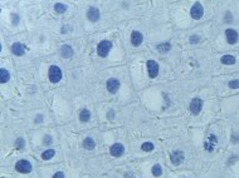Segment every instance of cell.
<instances>
[{
	"label": "cell",
	"mask_w": 239,
	"mask_h": 178,
	"mask_svg": "<svg viewBox=\"0 0 239 178\" xmlns=\"http://www.w3.org/2000/svg\"><path fill=\"white\" fill-rule=\"evenodd\" d=\"M224 20H225L227 23H228V21H232V20H233V15H232V13L227 11V13H225V19H224Z\"/></svg>",
	"instance_id": "obj_30"
},
{
	"label": "cell",
	"mask_w": 239,
	"mask_h": 178,
	"mask_svg": "<svg viewBox=\"0 0 239 178\" xmlns=\"http://www.w3.org/2000/svg\"><path fill=\"white\" fill-rule=\"evenodd\" d=\"M142 42H143V35L140 32H137V30L132 32V34H131V43H132V45L134 47H138V45L142 44Z\"/></svg>",
	"instance_id": "obj_13"
},
{
	"label": "cell",
	"mask_w": 239,
	"mask_h": 178,
	"mask_svg": "<svg viewBox=\"0 0 239 178\" xmlns=\"http://www.w3.org/2000/svg\"><path fill=\"white\" fill-rule=\"evenodd\" d=\"M12 51H13V54H15L18 56H21L25 53V47L21 43H14L12 45Z\"/></svg>",
	"instance_id": "obj_14"
},
{
	"label": "cell",
	"mask_w": 239,
	"mask_h": 178,
	"mask_svg": "<svg viewBox=\"0 0 239 178\" xmlns=\"http://www.w3.org/2000/svg\"><path fill=\"white\" fill-rule=\"evenodd\" d=\"M170 159H171V163L174 166H179L181 164L185 159V156H184V152L183 151H174L170 156Z\"/></svg>",
	"instance_id": "obj_6"
},
{
	"label": "cell",
	"mask_w": 239,
	"mask_h": 178,
	"mask_svg": "<svg viewBox=\"0 0 239 178\" xmlns=\"http://www.w3.org/2000/svg\"><path fill=\"white\" fill-rule=\"evenodd\" d=\"M79 119H81V122H83V123H86V122H88L89 119H91V113H89V110L88 109H82L81 112H79Z\"/></svg>",
	"instance_id": "obj_17"
},
{
	"label": "cell",
	"mask_w": 239,
	"mask_h": 178,
	"mask_svg": "<svg viewBox=\"0 0 239 178\" xmlns=\"http://www.w3.org/2000/svg\"><path fill=\"white\" fill-rule=\"evenodd\" d=\"M100 16H101L100 10H98V8H96V7H91V8L87 10V19H88L89 21L95 23V21H97V20L100 19Z\"/></svg>",
	"instance_id": "obj_10"
},
{
	"label": "cell",
	"mask_w": 239,
	"mask_h": 178,
	"mask_svg": "<svg viewBox=\"0 0 239 178\" xmlns=\"http://www.w3.org/2000/svg\"><path fill=\"white\" fill-rule=\"evenodd\" d=\"M233 142H234V143H238V142H239V137H238V136H233Z\"/></svg>",
	"instance_id": "obj_33"
},
{
	"label": "cell",
	"mask_w": 239,
	"mask_h": 178,
	"mask_svg": "<svg viewBox=\"0 0 239 178\" xmlns=\"http://www.w3.org/2000/svg\"><path fill=\"white\" fill-rule=\"evenodd\" d=\"M68 8H67V5H64V4H62V3H57L55 5H54V10L57 11V13H59V14H63V13H66V10H67Z\"/></svg>",
	"instance_id": "obj_22"
},
{
	"label": "cell",
	"mask_w": 239,
	"mask_h": 178,
	"mask_svg": "<svg viewBox=\"0 0 239 178\" xmlns=\"http://www.w3.org/2000/svg\"><path fill=\"white\" fill-rule=\"evenodd\" d=\"M9 79H10V74H9L8 69L2 68L0 69V80H2V83H7Z\"/></svg>",
	"instance_id": "obj_19"
},
{
	"label": "cell",
	"mask_w": 239,
	"mask_h": 178,
	"mask_svg": "<svg viewBox=\"0 0 239 178\" xmlns=\"http://www.w3.org/2000/svg\"><path fill=\"white\" fill-rule=\"evenodd\" d=\"M200 42V37L199 35H191L190 37V43L191 44H196V43H199Z\"/></svg>",
	"instance_id": "obj_27"
},
{
	"label": "cell",
	"mask_w": 239,
	"mask_h": 178,
	"mask_svg": "<svg viewBox=\"0 0 239 178\" xmlns=\"http://www.w3.org/2000/svg\"><path fill=\"white\" fill-rule=\"evenodd\" d=\"M35 123H42L43 122V115H37L35 117V119H34Z\"/></svg>",
	"instance_id": "obj_31"
},
{
	"label": "cell",
	"mask_w": 239,
	"mask_h": 178,
	"mask_svg": "<svg viewBox=\"0 0 239 178\" xmlns=\"http://www.w3.org/2000/svg\"><path fill=\"white\" fill-rule=\"evenodd\" d=\"M225 38H227V42L229 44H235L238 42V33L234 30V29H227L225 30Z\"/></svg>",
	"instance_id": "obj_11"
},
{
	"label": "cell",
	"mask_w": 239,
	"mask_h": 178,
	"mask_svg": "<svg viewBox=\"0 0 239 178\" xmlns=\"http://www.w3.org/2000/svg\"><path fill=\"white\" fill-rule=\"evenodd\" d=\"M190 112L194 114V115H198L200 112H201V108H203V100L200 98H194L190 103Z\"/></svg>",
	"instance_id": "obj_9"
},
{
	"label": "cell",
	"mask_w": 239,
	"mask_h": 178,
	"mask_svg": "<svg viewBox=\"0 0 239 178\" xmlns=\"http://www.w3.org/2000/svg\"><path fill=\"white\" fill-rule=\"evenodd\" d=\"M106 87H107V91L110 93H116L118 91V88H120V82L118 79L116 78H112V79H108L107 83H106Z\"/></svg>",
	"instance_id": "obj_12"
},
{
	"label": "cell",
	"mask_w": 239,
	"mask_h": 178,
	"mask_svg": "<svg viewBox=\"0 0 239 178\" xmlns=\"http://www.w3.org/2000/svg\"><path fill=\"white\" fill-rule=\"evenodd\" d=\"M62 69L59 68L58 65H52L49 68V72H48V77H49V80L52 83H58L59 80L62 79Z\"/></svg>",
	"instance_id": "obj_1"
},
{
	"label": "cell",
	"mask_w": 239,
	"mask_h": 178,
	"mask_svg": "<svg viewBox=\"0 0 239 178\" xmlns=\"http://www.w3.org/2000/svg\"><path fill=\"white\" fill-rule=\"evenodd\" d=\"M111 48H112V43H111L110 40H102V42L98 44V47H97V54H98L100 56L105 58V56L108 55Z\"/></svg>",
	"instance_id": "obj_2"
},
{
	"label": "cell",
	"mask_w": 239,
	"mask_h": 178,
	"mask_svg": "<svg viewBox=\"0 0 239 178\" xmlns=\"http://www.w3.org/2000/svg\"><path fill=\"white\" fill-rule=\"evenodd\" d=\"M107 117H110V118H112V117H113V112L111 110V112H110V113L107 114Z\"/></svg>",
	"instance_id": "obj_34"
},
{
	"label": "cell",
	"mask_w": 239,
	"mask_h": 178,
	"mask_svg": "<svg viewBox=\"0 0 239 178\" xmlns=\"http://www.w3.org/2000/svg\"><path fill=\"white\" fill-rule=\"evenodd\" d=\"M83 147H84V149L92 151V149H95V147H96V142H95L91 137H87V138L83 140Z\"/></svg>",
	"instance_id": "obj_15"
},
{
	"label": "cell",
	"mask_w": 239,
	"mask_h": 178,
	"mask_svg": "<svg viewBox=\"0 0 239 178\" xmlns=\"http://www.w3.org/2000/svg\"><path fill=\"white\" fill-rule=\"evenodd\" d=\"M110 153L113 156V157H121L124 153H125V145L121 144V143H115L111 145L110 148Z\"/></svg>",
	"instance_id": "obj_8"
},
{
	"label": "cell",
	"mask_w": 239,
	"mask_h": 178,
	"mask_svg": "<svg viewBox=\"0 0 239 178\" xmlns=\"http://www.w3.org/2000/svg\"><path fill=\"white\" fill-rule=\"evenodd\" d=\"M218 144V138L215 134H209V137L206 138L205 143H204V148L206 152H213Z\"/></svg>",
	"instance_id": "obj_4"
},
{
	"label": "cell",
	"mask_w": 239,
	"mask_h": 178,
	"mask_svg": "<svg viewBox=\"0 0 239 178\" xmlns=\"http://www.w3.org/2000/svg\"><path fill=\"white\" fill-rule=\"evenodd\" d=\"M154 148H155V145H154L151 142H145V143L141 145V149H142L143 152H152Z\"/></svg>",
	"instance_id": "obj_21"
},
{
	"label": "cell",
	"mask_w": 239,
	"mask_h": 178,
	"mask_svg": "<svg viewBox=\"0 0 239 178\" xmlns=\"http://www.w3.org/2000/svg\"><path fill=\"white\" fill-rule=\"evenodd\" d=\"M170 48H171V45L169 43H161V44L157 45V50L160 53H167L170 50Z\"/></svg>",
	"instance_id": "obj_24"
},
{
	"label": "cell",
	"mask_w": 239,
	"mask_h": 178,
	"mask_svg": "<svg viewBox=\"0 0 239 178\" xmlns=\"http://www.w3.org/2000/svg\"><path fill=\"white\" fill-rule=\"evenodd\" d=\"M228 85H229L230 89H238V88H239V79H233V80H230V82L228 83Z\"/></svg>",
	"instance_id": "obj_25"
},
{
	"label": "cell",
	"mask_w": 239,
	"mask_h": 178,
	"mask_svg": "<svg viewBox=\"0 0 239 178\" xmlns=\"http://www.w3.org/2000/svg\"><path fill=\"white\" fill-rule=\"evenodd\" d=\"M61 55L63 58H71L73 55V49L71 45H63L61 48Z\"/></svg>",
	"instance_id": "obj_16"
},
{
	"label": "cell",
	"mask_w": 239,
	"mask_h": 178,
	"mask_svg": "<svg viewBox=\"0 0 239 178\" xmlns=\"http://www.w3.org/2000/svg\"><path fill=\"white\" fill-rule=\"evenodd\" d=\"M220 62L223 64H225V65H232V64L235 63V58L233 55H223L220 58Z\"/></svg>",
	"instance_id": "obj_18"
},
{
	"label": "cell",
	"mask_w": 239,
	"mask_h": 178,
	"mask_svg": "<svg viewBox=\"0 0 239 178\" xmlns=\"http://www.w3.org/2000/svg\"><path fill=\"white\" fill-rule=\"evenodd\" d=\"M52 142H53V138L50 137V136H44V140H43V143L47 145V144H52Z\"/></svg>",
	"instance_id": "obj_28"
},
{
	"label": "cell",
	"mask_w": 239,
	"mask_h": 178,
	"mask_svg": "<svg viewBox=\"0 0 239 178\" xmlns=\"http://www.w3.org/2000/svg\"><path fill=\"white\" fill-rule=\"evenodd\" d=\"M12 18H13V24L19 23V16H16L15 14H13V15H12Z\"/></svg>",
	"instance_id": "obj_32"
},
{
	"label": "cell",
	"mask_w": 239,
	"mask_h": 178,
	"mask_svg": "<svg viewBox=\"0 0 239 178\" xmlns=\"http://www.w3.org/2000/svg\"><path fill=\"white\" fill-rule=\"evenodd\" d=\"M151 172H152V174L155 177H160L162 174V168H161L160 164H154L152 168H151Z\"/></svg>",
	"instance_id": "obj_23"
},
{
	"label": "cell",
	"mask_w": 239,
	"mask_h": 178,
	"mask_svg": "<svg viewBox=\"0 0 239 178\" xmlns=\"http://www.w3.org/2000/svg\"><path fill=\"white\" fill-rule=\"evenodd\" d=\"M53 178H66V177H64V173H63V172L59 171V172H55V173L53 174Z\"/></svg>",
	"instance_id": "obj_29"
},
{
	"label": "cell",
	"mask_w": 239,
	"mask_h": 178,
	"mask_svg": "<svg viewBox=\"0 0 239 178\" xmlns=\"http://www.w3.org/2000/svg\"><path fill=\"white\" fill-rule=\"evenodd\" d=\"M54 156H55V152H54V149H47V151H44V152L42 153V158H43L44 161L52 159Z\"/></svg>",
	"instance_id": "obj_20"
},
{
	"label": "cell",
	"mask_w": 239,
	"mask_h": 178,
	"mask_svg": "<svg viewBox=\"0 0 239 178\" xmlns=\"http://www.w3.org/2000/svg\"><path fill=\"white\" fill-rule=\"evenodd\" d=\"M147 73L150 78H156L159 74V64L155 60H148L147 62Z\"/></svg>",
	"instance_id": "obj_7"
},
{
	"label": "cell",
	"mask_w": 239,
	"mask_h": 178,
	"mask_svg": "<svg viewBox=\"0 0 239 178\" xmlns=\"http://www.w3.org/2000/svg\"><path fill=\"white\" fill-rule=\"evenodd\" d=\"M190 14H191V18L195 19V20L201 19L203 15H204V8H203V5H201L200 3H195V4L191 7V9H190Z\"/></svg>",
	"instance_id": "obj_5"
},
{
	"label": "cell",
	"mask_w": 239,
	"mask_h": 178,
	"mask_svg": "<svg viewBox=\"0 0 239 178\" xmlns=\"http://www.w3.org/2000/svg\"><path fill=\"white\" fill-rule=\"evenodd\" d=\"M15 147L18 148V149H23V148L25 147V140L23 138H18V140L15 142Z\"/></svg>",
	"instance_id": "obj_26"
},
{
	"label": "cell",
	"mask_w": 239,
	"mask_h": 178,
	"mask_svg": "<svg viewBox=\"0 0 239 178\" xmlns=\"http://www.w3.org/2000/svg\"><path fill=\"white\" fill-rule=\"evenodd\" d=\"M32 163L29 162V161H26V159H20V161H18L16 162V164H15V169L18 171V172H20V173H30L32 172Z\"/></svg>",
	"instance_id": "obj_3"
}]
</instances>
